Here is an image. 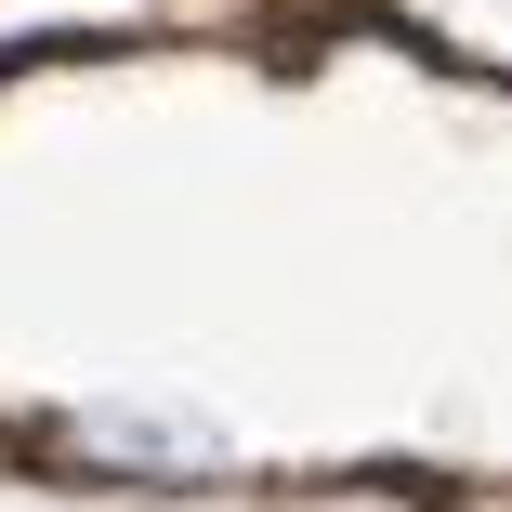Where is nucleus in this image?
Returning a JSON list of instances; mask_svg holds the SVG:
<instances>
[{"instance_id":"obj_1","label":"nucleus","mask_w":512,"mask_h":512,"mask_svg":"<svg viewBox=\"0 0 512 512\" xmlns=\"http://www.w3.org/2000/svg\"><path fill=\"white\" fill-rule=\"evenodd\" d=\"M40 447L79 460V473H132V486H197V473H224V460H237L211 421H171V407H66Z\"/></svg>"}]
</instances>
